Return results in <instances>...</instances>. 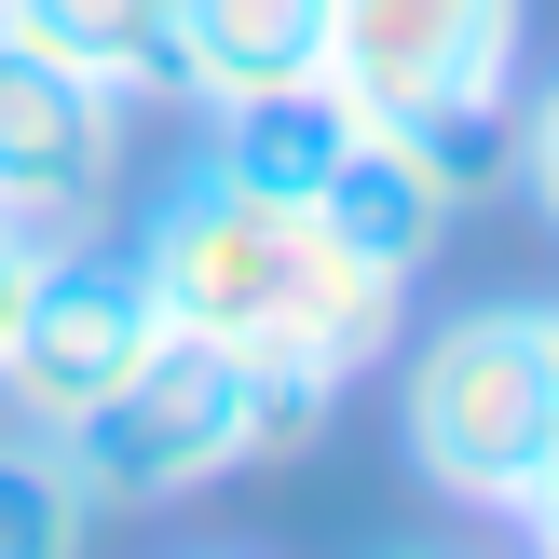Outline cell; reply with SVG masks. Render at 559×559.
I'll list each match as a JSON object with an SVG mask.
<instances>
[{
    "label": "cell",
    "mask_w": 559,
    "mask_h": 559,
    "mask_svg": "<svg viewBox=\"0 0 559 559\" xmlns=\"http://www.w3.org/2000/svg\"><path fill=\"white\" fill-rule=\"evenodd\" d=\"M136 273H151L164 328H205L233 355H273V369H314V382H355L396 355L409 328V273L396 260H355L328 246L300 205L246 191L233 164L191 151L164 178V205L136 218Z\"/></svg>",
    "instance_id": "6da1fadb"
},
{
    "label": "cell",
    "mask_w": 559,
    "mask_h": 559,
    "mask_svg": "<svg viewBox=\"0 0 559 559\" xmlns=\"http://www.w3.org/2000/svg\"><path fill=\"white\" fill-rule=\"evenodd\" d=\"M546 409H559V300H478V314L424 328L396 369V451L424 491L478 519H519L546 451Z\"/></svg>",
    "instance_id": "7a4b0ae2"
},
{
    "label": "cell",
    "mask_w": 559,
    "mask_h": 559,
    "mask_svg": "<svg viewBox=\"0 0 559 559\" xmlns=\"http://www.w3.org/2000/svg\"><path fill=\"white\" fill-rule=\"evenodd\" d=\"M55 451L96 491V519L109 506H191L205 478L260 464V355L205 342V328H151V355H136Z\"/></svg>",
    "instance_id": "3957f363"
},
{
    "label": "cell",
    "mask_w": 559,
    "mask_h": 559,
    "mask_svg": "<svg viewBox=\"0 0 559 559\" xmlns=\"http://www.w3.org/2000/svg\"><path fill=\"white\" fill-rule=\"evenodd\" d=\"M519 27L533 0H328V82L355 96V123L437 151V136L506 123Z\"/></svg>",
    "instance_id": "277c9868"
},
{
    "label": "cell",
    "mask_w": 559,
    "mask_h": 559,
    "mask_svg": "<svg viewBox=\"0 0 559 559\" xmlns=\"http://www.w3.org/2000/svg\"><path fill=\"white\" fill-rule=\"evenodd\" d=\"M164 300L136 273V246H27V287H14V328H0V409L41 437H69L109 382L151 355Z\"/></svg>",
    "instance_id": "5b68a950"
},
{
    "label": "cell",
    "mask_w": 559,
    "mask_h": 559,
    "mask_svg": "<svg viewBox=\"0 0 559 559\" xmlns=\"http://www.w3.org/2000/svg\"><path fill=\"white\" fill-rule=\"evenodd\" d=\"M136 96H109L96 69H55L41 41L0 27V233L27 246H96L123 205Z\"/></svg>",
    "instance_id": "8992f818"
},
{
    "label": "cell",
    "mask_w": 559,
    "mask_h": 559,
    "mask_svg": "<svg viewBox=\"0 0 559 559\" xmlns=\"http://www.w3.org/2000/svg\"><path fill=\"white\" fill-rule=\"evenodd\" d=\"M273 82H328V0H178V96L233 109Z\"/></svg>",
    "instance_id": "52a82bcc"
},
{
    "label": "cell",
    "mask_w": 559,
    "mask_h": 559,
    "mask_svg": "<svg viewBox=\"0 0 559 559\" xmlns=\"http://www.w3.org/2000/svg\"><path fill=\"white\" fill-rule=\"evenodd\" d=\"M300 218H314L328 246H355V260L424 273V260H437V233H451V191H437L424 164H409V136H382V123H369L342 164H328V191H314Z\"/></svg>",
    "instance_id": "ba28073f"
},
{
    "label": "cell",
    "mask_w": 559,
    "mask_h": 559,
    "mask_svg": "<svg viewBox=\"0 0 559 559\" xmlns=\"http://www.w3.org/2000/svg\"><path fill=\"white\" fill-rule=\"evenodd\" d=\"M14 41H41L55 69H96L109 96H164L178 82V0H0Z\"/></svg>",
    "instance_id": "9c48e42d"
},
{
    "label": "cell",
    "mask_w": 559,
    "mask_h": 559,
    "mask_svg": "<svg viewBox=\"0 0 559 559\" xmlns=\"http://www.w3.org/2000/svg\"><path fill=\"white\" fill-rule=\"evenodd\" d=\"M82 546H96V491L69 478L41 424H14L0 437V559H82Z\"/></svg>",
    "instance_id": "30bf717a"
},
{
    "label": "cell",
    "mask_w": 559,
    "mask_h": 559,
    "mask_svg": "<svg viewBox=\"0 0 559 559\" xmlns=\"http://www.w3.org/2000/svg\"><path fill=\"white\" fill-rule=\"evenodd\" d=\"M506 178L533 191V218L559 233V82H546V96H533V109L506 123Z\"/></svg>",
    "instance_id": "8fae6325"
},
{
    "label": "cell",
    "mask_w": 559,
    "mask_h": 559,
    "mask_svg": "<svg viewBox=\"0 0 559 559\" xmlns=\"http://www.w3.org/2000/svg\"><path fill=\"white\" fill-rule=\"evenodd\" d=\"M519 519H533V533H559V409H546V451H533V491H519Z\"/></svg>",
    "instance_id": "7c38bea8"
},
{
    "label": "cell",
    "mask_w": 559,
    "mask_h": 559,
    "mask_svg": "<svg viewBox=\"0 0 559 559\" xmlns=\"http://www.w3.org/2000/svg\"><path fill=\"white\" fill-rule=\"evenodd\" d=\"M14 287H27V233H0V328H14Z\"/></svg>",
    "instance_id": "4fadbf2b"
},
{
    "label": "cell",
    "mask_w": 559,
    "mask_h": 559,
    "mask_svg": "<svg viewBox=\"0 0 559 559\" xmlns=\"http://www.w3.org/2000/svg\"><path fill=\"white\" fill-rule=\"evenodd\" d=\"M533 559H559V533H533Z\"/></svg>",
    "instance_id": "5bb4252c"
}]
</instances>
